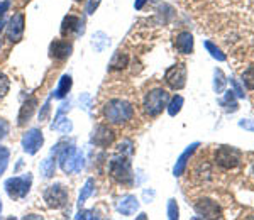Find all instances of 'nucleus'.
<instances>
[{
	"label": "nucleus",
	"mask_w": 254,
	"mask_h": 220,
	"mask_svg": "<svg viewBox=\"0 0 254 220\" xmlns=\"http://www.w3.org/2000/svg\"><path fill=\"white\" fill-rule=\"evenodd\" d=\"M51 154H56L58 158V166L63 169V173L73 174L80 173L85 168V154L83 151L76 149L73 141H60L58 144L53 146Z\"/></svg>",
	"instance_id": "obj_1"
},
{
	"label": "nucleus",
	"mask_w": 254,
	"mask_h": 220,
	"mask_svg": "<svg viewBox=\"0 0 254 220\" xmlns=\"http://www.w3.org/2000/svg\"><path fill=\"white\" fill-rule=\"evenodd\" d=\"M104 117L110 124H127L134 117V105L124 99H110L104 105Z\"/></svg>",
	"instance_id": "obj_2"
},
{
	"label": "nucleus",
	"mask_w": 254,
	"mask_h": 220,
	"mask_svg": "<svg viewBox=\"0 0 254 220\" xmlns=\"http://www.w3.org/2000/svg\"><path fill=\"white\" fill-rule=\"evenodd\" d=\"M109 174L117 183H121V185L132 186L134 173H132V165H130V156H126V154L121 153L117 156H114L109 161Z\"/></svg>",
	"instance_id": "obj_3"
},
{
	"label": "nucleus",
	"mask_w": 254,
	"mask_h": 220,
	"mask_svg": "<svg viewBox=\"0 0 254 220\" xmlns=\"http://www.w3.org/2000/svg\"><path fill=\"white\" fill-rule=\"evenodd\" d=\"M32 181H34L32 173L27 171V173L20 174V176L7 178L3 181V190H5V193L9 195V198H12V200H22V198H26L29 195L32 188Z\"/></svg>",
	"instance_id": "obj_4"
},
{
	"label": "nucleus",
	"mask_w": 254,
	"mask_h": 220,
	"mask_svg": "<svg viewBox=\"0 0 254 220\" xmlns=\"http://www.w3.org/2000/svg\"><path fill=\"white\" fill-rule=\"evenodd\" d=\"M168 102H170V93H168L165 88H161V87L151 88L144 95L142 109H144V112L149 117H158L159 113L168 107Z\"/></svg>",
	"instance_id": "obj_5"
},
{
	"label": "nucleus",
	"mask_w": 254,
	"mask_h": 220,
	"mask_svg": "<svg viewBox=\"0 0 254 220\" xmlns=\"http://www.w3.org/2000/svg\"><path fill=\"white\" fill-rule=\"evenodd\" d=\"M43 200L46 203L48 209L60 210L68 205L69 193L63 183H53V185H49L48 188L43 191Z\"/></svg>",
	"instance_id": "obj_6"
},
{
	"label": "nucleus",
	"mask_w": 254,
	"mask_h": 220,
	"mask_svg": "<svg viewBox=\"0 0 254 220\" xmlns=\"http://www.w3.org/2000/svg\"><path fill=\"white\" fill-rule=\"evenodd\" d=\"M214 161L222 169H234L243 161V153L237 148H232V146H220V148L215 149Z\"/></svg>",
	"instance_id": "obj_7"
},
{
	"label": "nucleus",
	"mask_w": 254,
	"mask_h": 220,
	"mask_svg": "<svg viewBox=\"0 0 254 220\" xmlns=\"http://www.w3.org/2000/svg\"><path fill=\"white\" fill-rule=\"evenodd\" d=\"M44 146V134L39 127H31L22 134V139H20V148L26 154L34 156L38 154L41 148Z\"/></svg>",
	"instance_id": "obj_8"
},
{
	"label": "nucleus",
	"mask_w": 254,
	"mask_h": 220,
	"mask_svg": "<svg viewBox=\"0 0 254 220\" xmlns=\"http://www.w3.org/2000/svg\"><path fill=\"white\" fill-rule=\"evenodd\" d=\"M116 139V132L107 124H97L90 132V144L95 148H109Z\"/></svg>",
	"instance_id": "obj_9"
},
{
	"label": "nucleus",
	"mask_w": 254,
	"mask_h": 220,
	"mask_svg": "<svg viewBox=\"0 0 254 220\" xmlns=\"http://www.w3.org/2000/svg\"><path fill=\"white\" fill-rule=\"evenodd\" d=\"M165 81L171 90H182L187 85V64L176 63L168 68L165 73Z\"/></svg>",
	"instance_id": "obj_10"
},
{
	"label": "nucleus",
	"mask_w": 254,
	"mask_h": 220,
	"mask_svg": "<svg viewBox=\"0 0 254 220\" xmlns=\"http://www.w3.org/2000/svg\"><path fill=\"white\" fill-rule=\"evenodd\" d=\"M24 31H26V15L22 12H15L7 22V39H9V43H20L24 38Z\"/></svg>",
	"instance_id": "obj_11"
},
{
	"label": "nucleus",
	"mask_w": 254,
	"mask_h": 220,
	"mask_svg": "<svg viewBox=\"0 0 254 220\" xmlns=\"http://www.w3.org/2000/svg\"><path fill=\"white\" fill-rule=\"evenodd\" d=\"M60 31H61V36H64V38H69V36L80 38V36L85 34V20L78 17V15L68 14V15H64Z\"/></svg>",
	"instance_id": "obj_12"
},
{
	"label": "nucleus",
	"mask_w": 254,
	"mask_h": 220,
	"mask_svg": "<svg viewBox=\"0 0 254 220\" xmlns=\"http://www.w3.org/2000/svg\"><path fill=\"white\" fill-rule=\"evenodd\" d=\"M193 209L198 215H202L203 219H220L222 217V209L219 207V203L210 200V198H200L193 203Z\"/></svg>",
	"instance_id": "obj_13"
},
{
	"label": "nucleus",
	"mask_w": 254,
	"mask_h": 220,
	"mask_svg": "<svg viewBox=\"0 0 254 220\" xmlns=\"http://www.w3.org/2000/svg\"><path fill=\"white\" fill-rule=\"evenodd\" d=\"M49 58L55 61H66L73 53V44L64 39H55L49 44Z\"/></svg>",
	"instance_id": "obj_14"
},
{
	"label": "nucleus",
	"mask_w": 254,
	"mask_h": 220,
	"mask_svg": "<svg viewBox=\"0 0 254 220\" xmlns=\"http://www.w3.org/2000/svg\"><path fill=\"white\" fill-rule=\"evenodd\" d=\"M36 109H38V99H36L34 95L27 97V99L22 102V105H20V109H19V115H17V125H19V127L26 125L27 122L32 119Z\"/></svg>",
	"instance_id": "obj_15"
},
{
	"label": "nucleus",
	"mask_w": 254,
	"mask_h": 220,
	"mask_svg": "<svg viewBox=\"0 0 254 220\" xmlns=\"http://www.w3.org/2000/svg\"><path fill=\"white\" fill-rule=\"evenodd\" d=\"M116 209L119 214L124 215V217H132L139 209V200L134 195H124V197L117 200Z\"/></svg>",
	"instance_id": "obj_16"
},
{
	"label": "nucleus",
	"mask_w": 254,
	"mask_h": 220,
	"mask_svg": "<svg viewBox=\"0 0 254 220\" xmlns=\"http://www.w3.org/2000/svg\"><path fill=\"white\" fill-rule=\"evenodd\" d=\"M175 48L182 55H191L193 53V36L187 31H182L175 38Z\"/></svg>",
	"instance_id": "obj_17"
},
{
	"label": "nucleus",
	"mask_w": 254,
	"mask_h": 220,
	"mask_svg": "<svg viewBox=\"0 0 254 220\" xmlns=\"http://www.w3.org/2000/svg\"><path fill=\"white\" fill-rule=\"evenodd\" d=\"M198 146H200L198 142H193V144L188 146V148L183 151L182 156L178 158V161H176V165H175V168H173V174H175V176H182V174L185 173V169H187V166H188V161H190V158L193 156V153L196 151Z\"/></svg>",
	"instance_id": "obj_18"
},
{
	"label": "nucleus",
	"mask_w": 254,
	"mask_h": 220,
	"mask_svg": "<svg viewBox=\"0 0 254 220\" xmlns=\"http://www.w3.org/2000/svg\"><path fill=\"white\" fill-rule=\"evenodd\" d=\"M49 129L55 130V132H60V134H71L73 132V122L68 119L66 113H56L55 120L51 122Z\"/></svg>",
	"instance_id": "obj_19"
},
{
	"label": "nucleus",
	"mask_w": 254,
	"mask_h": 220,
	"mask_svg": "<svg viewBox=\"0 0 254 220\" xmlns=\"http://www.w3.org/2000/svg\"><path fill=\"white\" fill-rule=\"evenodd\" d=\"M71 87H73V78L71 75H63L58 81V87L55 88L51 93H53V99L56 100H63L68 97V93L71 92Z\"/></svg>",
	"instance_id": "obj_20"
},
{
	"label": "nucleus",
	"mask_w": 254,
	"mask_h": 220,
	"mask_svg": "<svg viewBox=\"0 0 254 220\" xmlns=\"http://www.w3.org/2000/svg\"><path fill=\"white\" fill-rule=\"evenodd\" d=\"M56 168H58V158H56V154H49L46 160L41 161V165H39V171L44 180H49V178L55 176Z\"/></svg>",
	"instance_id": "obj_21"
},
{
	"label": "nucleus",
	"mask_w": 254,
	"mask_h": 220,
	"mask_svg": "<svg viewBox=\"0 0 254 220\" xmlns=\"http://www.w3.org/2000/svg\"><path fill=\"white\" fill-rule=\"evenodd\" d=\"M90 44H92V48L97 53H104L110 46V38H109L107 34H105L104 31H97L95 34L92 36V41H90Z\"/></svg>",
	"instance_id": "obj_22"
},
{
	"label": "nucleus",
	"mask_w": 254,
	"mask_h": 220,
	"mask_svg": "<svg viewBox=\"0 0 254 220\" xmlns=\"http://www.w3.org/2000/svg\"><path fill=\"white\" fill-rule=\"evenodd\" d=\"M93 191H95V180L93 178H88L87 181L83 183V186H81L80 190V195H78V200H76V205H78V209L87 203V200L93 195Z\"/></svg>",
	"instance_id": "obj_23"
},
{
	"label": "nucleus",
	"mask_w": 254,
	"mask_h": 220,
	"mask_svg": "<svg viewBox=\"0 0 254 220\" xmlns=\"http://www.w3.org/2000/svg\"><path fill=\"white\" fill-rule=\"evenodd\" d=\"M129 64V56L122 51H116L114 56L109 61V71H117V70H124Z\"/></svg>",
	"instance_id": "obj_24"
},
{
	"label": "nucleus",
	"mask_w": 254,
	"mask_h": 220,
	"mask_svg": "<svg viewBox=\"0 0 254 220\" xmlns=\"http://www.w3.org/2000/svg\"><path fill=\"white\" fill-rule=\"evenodd\" d=\"M183 107V97L182 95H175L173 99H171L170 102H168V113H170L171 117H175L176 113H180V110H182Z\"/></svg>",
	"instance_id": "obj_25"
},
{
	"label": "nucleus",
	"mask_w": 254,
	"mask_h": 220,
	"mask_svg": "<svg viewBox=\"0 0 254 220\" xmlns=\"http://www.w3.org/2000/svg\"><path fill=\"white\" fill-rule=\"evenodd\" d=\"M9 160H10V151L9 148L0 144V176L9 168Z\"/></svg>",
	"instance_id": "obj_26"
},
{
	"label": "nucleus",
	"mask_w": 254,
	"mask_h": 220,
	"mask_svg": "<svg viewBox=\"0 0 254 220\" xmlns=\"http://www.w3.org/2000/svg\"><path fill=\"white\" fill-rule=\"evenodd\" d=\"M220 104H222L224 107H225V110H229V112H236V110H237V102H236L234 92H232V90L225 92V97L222 99Z\"/></svg>",
	"instance_id": "obj_27"
},
{
	"label": "nucleus",
	"mask_w": 254,
	"mask_h": 220,
	"mask_svg": "<svg viewBox=\"0 0 254 220\" xmlns=\"http://www.w3.org/2000/svg\"><path fill=\"white\" fill-rule=\"evenodd\" d=\"M117 153L126 154V156H132V153H134L132 141H130V139H124L122 142H119V144H117Z\"/></svg>",
	"instance_id": "obj_28"
},
{
	"label": "nucleus",
	"mask_w": 254,
	"mask_h": 220,
	"mask_svg": "<svg viewBox=\"0 0 254 220\" xmlns=\"http://www.w3.org/2000/svg\"><path fill=\"white\" fill-rule=\"evenodd\" d=\"M243 83L249 88V90H254V66L246 68L243 71Z\"/></svg>",
	"instance_id": "obj_29"
},
{
	"label": "nucleus",
	"mask_w": 254,
	"mask_h": 220,
	"mask_svg": "<svg viewBox=\"0 0 254 220\" xmlns=\"http://www.w3.org/2000/svg\"><path fill=\"white\" fill-rule=\"evenodd\" d=\"M205 48H207V51L210 53L212 58H215V59H219V61H225V55L215 46L214 43H210V41H205Z\"/></svg>",
	"instance_id": "obj_30"
},
{
	"label": "nucleus",
	"mask_w": 254,
	"mask_h": 220,
	"mask_svg": "<svg viewBox=\"0 0 254 220\" xmlns=\"http://www.w3.org/2000/svg\"><path fill=\"white\" fill-rule=\"evenodd\" d=\"M78 104H80V109H83L85 112L92 113V95L90 93H81L78 97Z\"/></svg>",
	"instance_id": "obj_31"
},
{
	"label": "nucleus",
	"mask_w": 254,
	"mask_h": 220,
	"mask_svg": "<svg viewBox=\"0 0 254 220\" xmlns=\"http://www.w3.org/2000/svg\"><path fill=\"white\" fill-rule=\"evenodd\" d=\"M10 90V80L5 73H0V100L9 93Z\"/></svg>",
	"instance_id": "obj_32"
},
{
	"label": "nucleus",
	"mask_w": 254,
	"mask_h": 220,
	"mask_svg": "<svg viewBox=\"0 0 254 220\" xmlns=\"http://www.w3.org/2000/svg\"><path fill=\"white\" fill-rule=\"evenodd\" d=\"M215 81H214V90L217 93H220V92H224V87H225V76H224V73L222 70H215Z\"/></svg>",
	"instance_id": "obj_33"
},
{
	"label": "nucleus",
	"mask_w": 254,
	"mask_h": 220,
	"mask_svg": "<svg viewBox=\"0 0 254 220\" xmlns=\"http://www.w3.org/2000/svg\"><path fill=\"white\" fill-rule=\"evenodd\" d=\"M166 214H168V219H171V220H176L180 217V212H178V203H176L175 198H171V200H168V210H166Z\"/></svg>",
	"instance_id": "obj_34"
},
{
	"label": "nucleus",
	"mask_w": 254,
	"mask_h": 220,
	"mask_svg": "<svg viewBox=\"0 0 254 220\" xmlns=\"http://www.w3.org/2000/svg\"><path fill=\"white\" fill-rule=\"evenodd\" d=\"M51 100H53V93L48 97L46 102H44V105H43V107H41V110H39V115H38L39 122H44V120L48 119L49 112H51V107H49V104H51Z\"/></svg>",
	"instance_id": "obj_35"
},
{
	"label": "nucleus",
	"mask_w": 254,
	"mask_h": 220,
	"mask_svg": "<svg viewBox=\"0 0 254 220\" xmlns=\"http://www.w3.org/2000/svg\"><path fill=\"white\" fill-rule=\"evenodd\" d=\"M9 132H10L9 120H5L3 117H0V141H3L5 137H9Z\"/></svg>",
	"instance_id": "obj_36"
},
{
	"label": "nucleus",
	"mask_w": 254,
	"mask_h": 220,
	"mask_svg": "<svg viewBox=\"0 0 254 220\" xmlns=\"http://www.w3.org/2000/svg\"><path fill=\"white\" fill-rule=\"evenodd\" d=\"M75 219H100V215H97V212L95 210H78V214L75 215Z\"/></svg>",
	"instance_id": "obj_37"
},
{
	"label": "nucleus",
	"mask_w": 254,
	"mask_h": 220,
	"mask_svg": "<svg viewBox=\"0 0 254 220\" xmlns=\"http://www.w3.org/2000/svg\"><path fill=\"white\" fill-rule=\"evenodd\" d=\"M100 2H102V0H88V2H87V14H88V15L95 14V10L98 9Z\"/></svg>",
	"instance_id": "obj_38"
},
{
	"label": "nucleus",
	"mask_w": 254,
	"mask_h": 220,
	"mask_svg": "<svg viewBox=\"0 0 254 220\" xmlns=\"http://www.w3.org/2000/svg\"><path fill=\"white\" fill-rule=\"evenodd\" d=\"M12 2L10 0H3V2H0V19H3V15L7 14V10L10 9Z\"/></svg>",
	"instance_id": "obj_39"
},
{
	"label": "nucleus",
	"mask_w": 254,
	"mask_h": 220,
	"mask_svg": "<svg viewBox=\"0 0 254 220\" xmlns=\"http://www.w3.org/2000/svg\"><path fill=\"white\" fill-rule=\"evenodd\" d=\"M69 105H71V102H69V100H64V99H63V104L60 105V109L56 110V113H66L68 110L71 109V107H69Z\"/></svg>",
	"instance_id": "obj_40"
},
{
	"label": "nucleus",
	"mask_w": 254,
	"mask_h": 220,
	"mask_svg": "<svg viewBox=\"0 0 254 220\" xmlns=\"http://www.w3.org/2000/svg\"><path fill=\"white\" fill-rule=\"evenodd\" d=\"M142 197H144L146 203H149L154 198V190H144L142 191Z\"/></svg>",
	"instance_id": "obj_41"
},
{
	"label": "nucleus",
	"mask_w": 254,
	"mask_h": 220,
	"mask_svg": "<svg viewBox=\"0 0 254 220\" xmlns=\"http://www.w3.org/2000/svg\"><path fill=\"white\" fill-rule=\"evenodd\" d=\"M231 83L234 85V88H236V92H234L236 95H237V97H244V92H243V88L239 87V83H237L236 80H231Z\"/></svg>",
	"instance_id": "obj_42"
},
{
	"label": "nucleus",
	"mask_w": 254,
	"mask_h": 220,
	"mask_svg": "<svg viewBox=\"0 0 254 220\" xmlns=\"http://www.w3.org/2000/svg\"><path fill=\"white\" fill-rule=\"evenodd\" d=\"M146 2H147V0H136V2H134V9L142 10V9H144V5H146Z\"/></svg>",
	"instance_id": "obj_43"
},
{
	"label": "nucleus",
	"mask_w": 254,
	"mask_h": 220,
	"mask_svg": "<svg viewBox=\"0 0 254 220\" xmlns=\"http://www.w3.org/2000/svg\"><path fill=\"white\" fill-rule=\"evenodd\" d=\"M239 125H241V127H244V129L254 130V124H251L249 120H241V122H239Z\"/></svg>",
	"instance_id": "obj_44"
},
{
	"label": "nucleus",
	"mask_w": 254,
	"mask_h": 220,
	"mask_svg": "<svg viewBox=\"0 0 254 220\" xmlns=\"http://www.w3.org/2000/svg\"><path fill=\"white\" fill-rule=\"evenodd\" d=\"M5 26H7V20L5 19H0V32L3 31V27H5Z\"/></svg>",
	"instance_id": "obj_45"
},
{
	"label": "nucleus",
	"mask_w": 254,
	"mask_h": 220,
	"mask_svg": "<svg viewBox=\"0 0 254 220\" xmlns=\"http://www.w3.org/2000/svg\"><path fill=\"white\" fill-rule=\"evenodd\" d=\"M2 210H3V203H2V198H0V215H2Z\"/></svg>",
	"instance_id": "obj_46"
},
{
	"label": "nucleus",
	"mask_w": 254,
	"mask_h": 220,
	"mask_svg": "<svg viewBox=\"0 0 254 220\" xmlns=\"http://www.w3.org/2000/svg\"><path fill=\"white\" fill-rule=\"evenodd\" d=\"M0 50H2V41H0Z\"/></svg>",
	"instance_id": "obj_47"
},
{
	"label": "nucleus",
	"mask_w": 254,
	"mask_h": 220,
	"mask_svg": "<svg viewBox=\"0 0 254 220\" xmlns=\"http://www.w3.org/2000/svg\"><path fill=\"white\" fill-rule=\"evenodd\" d=\"M75 2H81V0H75Z\"/></svg>",
	"instance_id": "obj_48"
},
{
	"label": "nucleus",
	"mask_w": 254,
	"mask_h": 220,
	"mask_svg": "<svg viewBox=\"0 0 254 220\" xmlns=\"http://www.w3.org/2000/svg\"><path fill=\"white\" fill-rule=\"evenodd\" d=\"M253 173H254V165H253Z\"/></svg>",
	"instance_id": "obj_49"
}]
</instances>
